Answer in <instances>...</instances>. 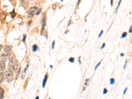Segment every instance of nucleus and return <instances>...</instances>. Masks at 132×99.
<instances>
[{"label":"nucleus","mask_w":132,"mask_h":99,"mask_svg":"<svg viewBox=\"0 0 132 99\" xmlns=\"http://www.w3.org/2000/svg\"><path fill=\"white\" fill-rule=\"evenodd\" d=\"M19 68V62L17 59L15 57L11 58L9 61V70H11V71L15 72L17 71Z\"/></svg>","instance_id":"f257e3e1"},{"label":"nucleus","mask_w":132,"mask_h":99,"mask_svg":"<svg viewBox=\"0 0 132 99\" xmlns=\"http://www.w3.org/2000/svg\"><path fill=\"white\" fill-rule=\"evenodd\" d=\"M3 76H4L5 80L7 81V82H8V83L11 82V81L13 80V78H14L13 71H11L9 70H7V71H6L5 72Z\"/></svg>","instance_id":"f03ea898"},{"label":"nucleus","mask_w":132,"mask_h":99,"mask_svg":"<svg viewBox=\"0 0 132 99\" xmlns=\"http://www.w3.org/2000/svg\"><path fill=\"white\" fill-rule=\"evenodd\" d=\"M11 54V48L9 46L5 47L4 51H3V54L1 55V59H3V61H5L7 57H9V56Z\"/></svg>","instance_id":"7ed1b4c3"},{"label":"nucleus","mask_w":132,"mask_h":99,"mask_svg":"<svg viewBox=\"0 0 132 99\" xmlns=\"http://www.w3.org/2000/svg\"><path fill=\"white\" fill-rule=\"evenodd\" d=\"M37 9V7H32V8L30 9L29 11V17H33L34 15V11Z\"/></svg>","instance_id":"20e7f679"},{"label":"nucleus","mask_w":132,"mask_h":99,"mask_svg":"<svg viewBox=\"0 0 132 99\" xmlns=\"http://www.w3.org/2000/svg\"><path fill=\"white\" fill-rule=\"evenodd\" d=\"M5 70V63L4 61H0V72L3 71Z\"/></svg>","instance_id":"39448f33"},{"label":"nucleus","mask_w":132,"mask_h":99,"mask_svg":"<svg viewBox=\"0 0 132 99\" xmlns=\"http://www.w3.org/2000/svg\"><path fill=\"white\" fill-rule=\"evenodd\" d=\"M4 90L1 87H0V99H3L4 97Z\"/></svg>","instance_id":"423d86ee"},{"label":"nucleus","mask_w":132,"mask_h":99,"mask_svg":"<svg viewBox=\"0 0 132 99\" xmlns=\"http://www.w3.org/2000/svg\"><path fill=\"white\" fill-rule=\"evenodd\" d=\"M47 79H48V75L46 74V75H45V77H44V80H43V83H42V87H43V88L45 87V85H46V84Z\"/></svg>","instance_id":"0eeeda50"},{"label":"nucleus","mask_w":132,"mask_h":99,"mask_svg":"<svg viewBox=\"0 0 132 99\" xmlns=\"http://www.w3.org/2000/svg\"><path fill=\"white\" fill-rule=\"evenodd\" d=\"M5 18H6V14H5V13H2L0 14V19H1V21H4Z\"/></svg>","instance_id":"6e6552de"},{"label":"nucleus","mask_w":132,"mask_h":99,"mask_svg":"<svg viewBox=\"0 0 132 99\" xmlns=\"http://www.w3.org/2000/svg\"><path fill=\"white\" fill-rule=\"evenodd\" d=\"M3 77H4L3 74L2 73H0V83H1L3 81Z\"/></svg>","instance_id":"1a4fd4ad"},{"label":"nucleus","mask_w":132,"mask_h":99,"mask_svg":"<svg viewBox=\"0 0 132 99\" xmlns=\"http://www.w3.org/2000/svg\"><path fill=\"white\" fill-rule=\"evenodd\" d=\"M38 50V48L37 46V45H33V46H32V51L33 52H36V50Z\"/></svg>","instance_id":"9d476101"},{"label":"nucleus","mask_w":132,"mask_h":99,"mask_svg":"<svg viewBox=\"0 0 132 99\" xmlns=\"http://www.w3.org/2000/svg\"><path fill=\"white\" fill-rule=\"evenodd\" d=\"M74 61H75V59H74L73 57H70L69 59V61H70L71 63H73Z\"/></svg>","instance_id":"9b49d317"},{"label":"nucleus","mask_w":132,"mask_h":99,"mask_svg":"<svg viewBox=\"0 0 132 99\" xmlns=\"http://www.w3.org/2000/svg\"><path fill=\"white\" fill-rule=\"evenodd\" d=\"M114 82H115V80H114V79H113V78L110 79V84L113 85L114 83Z\"/></svg>","instance_id":"f8f14e48"},{"label":"nucleus","mask_w":132,"mask_h":99,"mask_svg":"<svg viewBox=\"0 0 132 99\" xmlns=\"http://www.w3.org/2000/svg\"><path fill=\"white\" fill-rule=\"evenodd\" d=\"M126 36H127V32H124V33H123V34H122V38H124V37H126Z\"/></svg>","instance_id":"ddd939ff"},{"label":"nucleus","mask_w":132,"mask_h":99,"mask_svg":"<svg viewBox=\"0 0 132 99\" xmlns=\"http://www.w3.org/2000/svg\"><path fill=\"white\" fill-rule=\"evenodd\" d=\"M101 61H100V62H99V63H98L97 65H96V67H95V68H94V70H97V69L98 68V67H99V65H100V64H101Z\"/></svg>","instance_id":"4468645a"},{"label":"nucleus","mask_w":132,"mask_h":99,"mask_svg":"<svg viewBox=\"0 0 132 99\" xmlns=\"http://www.w3.org/2000/svg\"><path fill=\"white\" fill-rule=\"evenodd\" d=\"M41 11H42V9H38V11H37V13H36V15H39V14L40 13V12H41Z\"/></svg>","instance_id":"2eb2a0df"},{"label":"nucleus","mask_w":132,"mask_h":99,"mask_svg":"<svg viewBox=\"0 0 132 99\" xmlns=\"http://www.w3.org/2000/svg\"><path fill=\"white\" fill-rule=\"evenodd\" d=\"M103 32H104V31H103V30H101V32H100V34H99V38H101V36L103 35Z\"/></svg>","instance_id":"dca6fc26"},{"label":"nucleus","mask_w":132,"mask_h":99,"mask_svg":"<svg viewBox=\"0 0 132 99\" xmlns=\"http://www.w3.org/2000/svg\"><path fill=\"white\" fill-rule=\"evenodd\" d=\"M107 92H108V90L106 89H104V91H103V94L105 95V94H106Z\"/></svg>","instance_id":"f3484780"},{"label":"nucleus","mask_w":132,"mask_h":99,"mask_svg":"<svg viewBox=\"0 0 132 99\" xmlns=\"http://www.w3.org/2000/svg\"><path fill=\"white\" fill-rule=\"evenodd\" d=\"M56 5H57V4H56V3L53 5V6H52L53 9H56Z\"/></svg>","instance_id":"a211bd4d"},{"label":"nucleus","mask_w":132,"mask_h":99,"mask_svg":"<svg viewBox=\"0 0 132 99\" xmlns=\"http://www.w3.org/2000/svg\"><path fill=\"white\" fill-rule=\"evenodd\" d=\"M54 46H55V41H53V42H52V49L54 48Z\"/></svg>","instance_id":"6ab92c4d"},{"label":"nucleus","mask_w":132,"mask_h":99,"mask_svg":"<svg viewBox=\"0 0 132 99\" xmlns=\"http://www.w3.org/2000/svg\"><path fill=\"white\" fill-rule=\"evenodd\" d=\"M105 45H106V44H105V43H104V44H103V46H102V47H101V49H103V48H104V47H105Z\"/></svg>","instance_id":"aec40b11"},{"label":"nucleus","mask_w":132,"mask_h":99,"mask_svg":"<svg viewBox=\"0 0 132 99\" xmlns=\"http://www.w3.org/2000/svg\"><path fill=\"white\" fill-rule=\"evenodd\" d=\"M25 38H26V36H25H25H24V38H23V41L24 42H25Z\"/></svg>","instance_id":"412c9836"},{"label":"nucleus","mask_w":132,"mask_h":99,"mask_svg":"<svg viewBox=\"0 0 132 99\" xmlns=\"http://www.w3.org/2000/svg\"><path fill=\"white\" fill-rule=\"evenodd\" d=\"M121 2H122V0H120V1H119V3H118V5H117V7H119V5H120V3H121Z\"/></svg>","instance_id":"4be33fe9"},{"label":"nucleus","mask_w":132,"mask_h":99,"mask_svg":"<svg viewBox=\"0 0 132 99\" xmlns=\"http://www.w3.org/2000/svg\"><path fill=\"white\" fill-rule=\"evenodd\" d=\"M127 90H128V89L126 88V89H125V91H124V95H125V94H126V91H127Z\"/></svg>","instance_id":"5701e85b"},{"label":"nucleus","mask_w":132,"mask_h":99,"mask_svg":"<svg viewBox=\"0 0 132 99\" xmlns=\"http://www.w3.org/2000/svg\"><path fill=\"white\" fill-rule=\"evenodd\" d=\"M132 27H130V30H129V32H130V33H131V32H132Z\"/></svg>","instance_id":"b1692460"},{"label":"nucleus","mask_w":132,"mask_h":99,"mask_svg":"<svg viewBox=\"0 0 132 99\" xmlns=\"http://www.w3.org/2000/svg\"><path fill=\"white\" fill-rule=\"evenodd\" d=\"M126 64H127V61H126V63H125V65H124V69H125V68H126Z\"/></svg>","instance_id":"393cba45"},{"label":"nucleus","mask_w":132,"mask_h":99,"mask_svg":"<svg viewBox=\"0 0 132 99\" xmlns=\"http://www.w3.org/2000/svg\"><path fill=\"white\" fill-rule=\"evenodd\" d=\"M1 49H2V46L0 44V51L1 50Z\"/></svg>","instance_id":"a878e982"},{"label":"nucleus","mask_w":132,"mask_h":99,"mask_svg":"<svg viewBox=\"0 0 132 99\" xmlns=\"http://www.w3.org/2000/svg\"><path fill=\"white\" fill-rule=\"evenodd\" d=\"M80 59H81V57H79V63H81V60H80Z\"/></svg>","instance_id":"bb28decb"},{"label":"nucleus","mask_w":132,"mask_h":99,"mask_svg":"<svg viewBox=\"0 0 132 99\" xmlns=\"http://www.w3.org/2000/svg\"><path fill=\"white\" fill-rule=\"evenodd\" d=\"M80 1H81V0H79V1H78V4H77V5H79V4Z\"/></svg>","instance_id":"cd10ccee"},{"label":"nucleus","mask_w":132,"mask_h":99,"mask_svg":"<svg viewBox=\"0 0 132 99\" xmlns=\"http://www.w3.org/2000/svg\"><path fill=\"white\" fill-rule=\"evenodd\" d=\"M124 56V54H121V56Z\"/></svg>","instance_id":"c85d7f7f"},{"label":"nucleus","mask_w":132,"mask_h":99,"mask_svg":"<svg viewBox=\"0 0 132 99\" xmlns=\"http://www.w3.org/2000/svg\"><path fill=\"white\" fill-rule=\"evenodd\" d=\"M61 1H63V0H61Z\"/></svg>","instance_id":"c756f323"}]
</instances>
